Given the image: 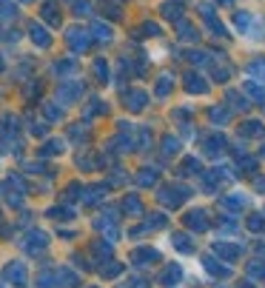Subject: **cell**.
<instances>
[{
  "mask_svg": "<svg viewBox=\"0 0 265 288\" xmlns=\"http://www.w3.org/2000/svg\"><path fill=\"white\" fill-rule=\"evenodd\" d=\"M222 206H225V208H242V206H245V197H240V194L225 197V200H222Z\"/></svg>",
  "mask_w": 265,
  "mask_h": 288,
  "instance_id": "277c9868",
  "label": "cell"
},
{
  "mask_svg": "<svg viewBox=\"0 0 265 288\" xmlns=\"http://www.w3.org/2000/svg\"><path fill=\"white\" fill-rule=\"evenodd\" d=\"M251 274H257V277H260V274H265V268H263V263H254V268H251Z\"/></svg>",
  "mask_w": 265,
  "mask_h": 288,
  "instance_id": "8fae6325",
  "label": "cell"
},
{
  "mask_svg": "<svg viewBox=\"0 0 265 288\" xmlns=\"http://www.w3.org/2000/svg\"><path fill=\"white\" fill-rule=\"evenodd\" d=\"M6 280H14V283H23L26 280V271L20 263H12L9 268H6Z\"/></svg>",
  "mask_w": 265,
  "mask_h": 288,
  "instance_id": "7a4b0ae2",
  "label": "cell"
},
{
  "mask_svg": "<svg viewBox=\"0 0 265 288\" xmlns=\"http://www.w3.org/2000/svg\"><path fill=\"white\" fill-rule=\"evenodd\" d=\"M248 226H251L254 231H260V229H263V217H251V223H248Z\"/></svg>",
  "mask_w": 265,
  "mask_h": 288,
  "instance_id": "9c48e42d",
  "label": "cell"
},
{
  "mask_svg": "<svg viewBox=\"0 0 265 288\" xmlns=\"http://www.w3.org/2000/svg\"><path fill=\"white\" fill-rule=\"evenodd\" d=\"M217 254H225V257H234L237 248H228V245H217Z\"/></svg>",
  "mask_w": 265,
  "mask_h": 288,
  "instance_id": "ba28073f",
  "label": "cell"
},
{
  "mask_svg": "<svg viewBox=\"0 0 265 288\" xmlns=\"http://www.w3.org/2000/svg\"><path fill=\"white\" fill-rule=\"evenodd\" d=\"M211 117H214V120H219V123H225V120H228V112H222V109H214V112H211Z\"/></svg>",
  "mask_w": 265,
  "mask_h": 288,
  "instance_id": "52a82bcc",
  "label": "cell"
},
{
  "mask_svg": "<svg viewBox=\"0 0 265 288\" xmlns=\"http://www.w3.org/2000/svg\"><path fill=\"white\" fill-rule=\"evenodd\" d=\"M188 226H191V229H197V231H206L208 229L206 214H203V211H191V214H188Z\"/></svg>",
  "mask_w": 265,
  "mask_h": 288,
  "instance_id": "6da1fadb",
  "label": "cell"
},
{
  "mask_svg": "<svg viewBox=\"0 0 265 288\" xmlns=\"http://www.w3.org/2000/svg\"><path fill=\"white\" fill-rule=\"evenodd\" d=\"M126 208H128V211H134V214H137V211H140V203H137V200H126Z\"/></svg>",
  "mask_w": 265,
  "mask_h": 288,
  "instance_id": "30bf717a",
  "label": "cell"
},
{
  "mask_svg": "<svg viewBox=\"0 0 265 288\" xmlns=\"http://www.w3.org/2000/svg\"><path fill=\"white\" fill-rule=\"evenodd\" d=\"M183 277V268L180 265H171V268H165V274H162V283H177Z\"/></svg>",
  "mask_w": 265,
  "mask_h": 288,
  "instance_id": "3957f363",
  "label": "cell"
},
{
  "mask_svg": "<svg viewBox=\"0 0 265 288\" xmlns=\"http://www.w3.org/2000/svg\"><path fill=\"white\" fill-rule=\"evenodd\" d=\"M151 260H157V251H151V248L134 254V263H151Z\"/></svg>",
  "mask_w": 265,
  "mask_h": 288,
  "instance_id": "5b68a950",
  "label": "cell"
},
{
  "mask_svg": "<svg viewBox=\"0 0 265 288\" xmlns=\"http://www.w3.org/2000/svg\"><path fill=\"white\" fill-rule=\"evenodd\" d=\"M206 265H208V271H211V274H228V268H219L217 265V260H211V257H206Z\"/></svg>",
  "mask_w": 265,
  "mask_h": 288,
  "instance_id": "8992f818",
  "label": "cell"
}]
</instances>
